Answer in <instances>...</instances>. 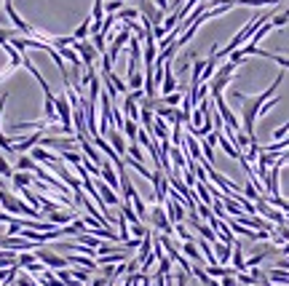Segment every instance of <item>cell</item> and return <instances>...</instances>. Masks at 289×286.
<instances>
[{
  "instance_id": "1",
  "label": "cell",
  "mask_w": 289,
  "mask_h": 286,
  "mask_svg": "<svg viewBox=\"0 0 289 286\" xmlns=\"http://www.w3.org/2000/svg\"><path fill=\"white\" fill-rule=\"evenodd\" d=\"M284 83V70L276 75V81L268 86V88L263 91V94H257V96H244L241 91H236V99L244 102L241 105V118H244V131H246V136L249 139H254V121L260 118V110H263V105L268 99H273V94L279 91V86Z\"/></svg>"
},
{
  "instance_id": "2",
  "label": "cell",
  "mask_w": 289,
  "mask_h": 286,
  "mask_svg": "<svg viewBox=\"0 0 289 286\" xmlns=\"http://www.w3.org/2000/svg\"><path fill=\"white\" fill-rule=\"evenodd\" d=\"M35 257L43 262V267H48V270H65L70 262H67V257H59V254H54V251H48V249H35Z\"/></svg>"
},
{
  "instance_id": "3",
  "label": "cell",
  "mask_w": 289,
  "mask_h": 286,
  "mask_svg": "<svg viewBox=\"0 0 289 286\" xmlns=\"http://www.w3.org/2000/svg\"><path fill=\"white\" fill-rule=\"evenodd\" d=\"M72 51L78 54V59L83 62L86 70L96 65V56H99V54H96V48L91 45V41H75V43H72Z\"/></svg>"
},
{
  "instance_id": "4",
  "label": "cell",
  "mask_w": 289,
  "mask_h": 286,
  "mask_svg": "<svg viewBox=\"0 0 289 286\" xmlns=\"http://www.w3.org/2000/svg\"><path fill=\"white\" fill-rule=\"evenodd\" d=\"M150 222H153V227L156 230H161V236H172L174 233V225L169 222V217H166V209L163 206H153V211H150Z\"/></svg>"
},
{
  "instance_id": "5",
  "label": "cell",
  "mask_w": 289,
  "mask_h": 286,
  "mask_svg": "<svg viewBox=\"0 0 289 286\" xmlns=\"http://www.w3.org/2000/svg\"><path fill=\"white\" fill-rule=\"evenodd\" d=\"M166 217H169L172 225H182V222L188 220V209L179 201H174V198H166Z\"/></svg>"
},
{
  "instance_id": "6",
  "label": "cell",
  "mask_w": 289,
  "mask_h": 286,
  "mask_svg": "<svg viewBox=\"0 0 289 286\" xmlns=\"http://www.w3.org/2000/svg\"><path fill=\"white\" fill-rule=\"evenodd\" d=\"M0 206H3V211H5V214H14V217H19L22 198H16L11 190H5V187L0 185Z\"/></svg>"
},
{
  "instance_id": "7",
  "label": "cell",
  "mask_w": 289,
  "mask_h": 286,
  "mask_svg": "<svg viewBox=\"0 0 289 286\" xmlns=\"http://www.w3.org/2000/svg\"><path fill=\"white\" fill-rule=\"evenodd\" d=\"M94 187H96V193L102 196V201H105L107 206H121V203H123L121 198H118V193H115V190H110V187H107L102 179H99V182H94Z\"/></svg>"
},
{
  "instance_id": "8",
  "label": "cell",
  "mask_w": 289,
  "mask_h": 286,
  "mask_svg": "<svg viewBox=\"0 0 289 286\" xmlns=\"http://www.w3.org/2000/svg\"><path fill=\"white\" fill-rule=\"evenodd\" d=\"M212 249H214V257H217V265L228 267L230 257H233V246H228V243L217 241V243H212Z\"/></svg>"
},
{
  "instance_id": "9",
  "label": "cell",
  "mask_w": 289,
  "mask_h": 286,
  "mask_svg": "<svg viewBox=\"0 0 289 286\" xmlns=\"http://www.w3.org/2000/svg\"><path fill=\"white\" fill-rule=\"evenodd\" d=\"M105 139L110 142V147H112V150H115L121 158L126 155V142H123V134H121L118 129H110V131H107V136H105Z\"/></svg>"
},
{
  "instance_id": "10",
  "label": "cell",
  "mask_w": 289,
  "mask_h": 286,
  "mask_svg": "<svg viewBox=\"0 0 289 286\" xmlns=\"http://www.w3.org/2000/svg\"><path fill=\"white\" fill-rule=\"evenodd\" d=\"M121 112H123V118H126V121H137L139 123V105L129 94H126V99H123V105H121Z\"/></svg>"
},
{
  "instance_id": "11",
  "label": "cell",
  "mask_w": 289,
  "mask_h": 286,
  "mask_svg": "<svg viewBox=\"0 0 289 286\" xmlns=\"http://www.w3.org/2000/svg\"><path fill=\"white\" fill-rule=\"evenodd\" d=\"M230 262H233L236 273H246V260H244V249H241L239 241L233 243V257H230Z\"/></svg>"
},
{
  "instance_id": "12",
  "label": "cell",
  "mask_w": 289,
  "mask_h": 286,
  "mask_svg": "<svg viewBox=\"0 0 289 286\" xmlns=\"http://www.w3.org/2000/svg\"><path fill=\"white\" fill-rule=\"evenodd\" d=\"M182 254L188 257V260H193V265H201V262H203V254H201V249L196 246V241L182 243Z\"/></svg>"
},
{
  "instance_id": "13",
  "label": "cell",
  "mask_w": 289,
  "mask_h": 286,
  "mask_svg": "<svg viewBox=\"0 0 289 286\" xmlns=\"http://www.w3.org/2000/svg\"><path fill=\"white\" fill-rule=\"evenodd\" d=\"M72 38H75V41H89V38H91V16H86V19L75 27V35Z\"/></svg>"
},
{
  "instance_id": "14",
  "label": "cell",
  "mask_w": 289,
  "mask_h": 286,
  "mask_svg": "<svg viewBox=\"0 0 289 286\" xmlns=\"http://www.w3.org/2000/svg\"><path fill=\"white\" fill-rule=\"evenodd\" d=\"M11 182H14L16 190H22V187H30L32 182H35V176H32V174H24V171H14V179H11Z\"/></svg>"
},
{
  "instance_id": "15",
  "label": "cell",
  "mask_w": 289,
  "mask_h": 286,
  "mask_svg": "<svg viewBox=\"0 0 289 286\" xmlns=\"http://www.w3.org/2000/svg\"><path fill=\"white\" fill-rule=\"evenodd\" d=\"M121 134H126L129 136V142H137V134H139V123L137 121H123V129H121Z\"/></svg>"
},
{
  "instance_id": "16",
  "label": "cell",
  "mask_w": 289,
  "mask_h": 286,
  "mask_svg": "<svg viewBox=\"0 0 289 286\" xmlns=\"http://www.w3.org/2000/svg\"><path fill=\"white\" fill-rule=\"evenodd\" d=\"M16 276H19V267H0V286H5V284H14L16 281Z\"/></svg>"
},
{
  "instance_id": "17",
  "label": "cell",
  "mask_w": 289,
  "mask_h": 286,
  "mask_svg": "<svg viewBox=\"0 0 289 286\" xmlns=\"http://www.w3.org/2000/svg\"><path fill=\"white\" fill-rule=\"evenodd\" d=\"M129 91H142V86H145V72H132V75H129Z\"/></svg>"
},
{
  "instance_id": "18",
  "label": "cell",
  "mask_w": 289,
  "mask_h": 286,
  "mask_svg": "<svg viewBox=\"0 0 289 286\" xmlns=\"http://www.w3.org/2000/svg\"><path fill=\"white\" fill-rule=\"evenodd\" d=\"M118 22H123V24H126V22H137L139 19V8H129V5H126V8H123V11H118Z\"/></svg>"
},
{
  "instance_id": "19",
  "label": "cell",
  "mask_w": 289,
  "mask_h": 286,
  "mask_svg": "<svg viewBox=\"0 0 289 286\" xmlns=\"http://www.w3.org/2000/svg\"><path fill=\"white\" fill-rule=\"evenodd\" d=\"M59 158H62V163H72V166H81L83 163V155L78 150H65V153H59Z\"/></svg>"
},
{
  "instance_id": "20",
  "label": "cell",
  "mask_w": 289,
  "mask_h": 286,
  "mask_svg": "<svg viewBox=\"0 0 289 286\" xmlns=\"http://www.w3.org/2000/svg\"><path fill=\"white\" fill-rule=\"evenodd\" d=\"M182 91H174V94H169V96H161V99H158V105H163V107H177L179 102H182Z\"/></svg>"
},
{
  "instance_id": "21",
  "label": "cell",
  "mask_w": 289,
  "mask_h": 286,
  "mask_svg": "<svg viewBox=\"0 0 289 286\" xmlns=\"http://www.w3.org/2000/svg\"><path fill=\"white\" fill-rule=\"evenodd\" d=\"M16 169L24 171V174H30V171H35V169H38V163L32 161L30 155H19V161H16Z\"/></svg>"
},
{
  "instance_id": "22",
  "label": "cell",
  "mask_w": 289,
  "mask_h": 286,
  "mask_svg": "<svg viewBox=\"0 0 289 286\" xmlns=\"http://www.w3.org/2000/svg\"><path fill=\"white\" fill-rule=\"evenodd\" d=\"M32 262H38L35 251H19V254H16V265L19 267H27V265H32Z\"/></svg>"
},
{
  "instance_id": "23",
  "label": "cell",
  "mask_w": 289,
  "mask_h": 286,
  "mask_svg": "<svg viewBox=\"0 0 289 286\" xmlns=\"http://www.w3.org/2000/svg\"><path fill=\"white\" fill-rule=\"evenodd\" d=\"M70 276L75 278V281L81 284V286H86V281H91V276H94V273L83 270V267H72V270H70Z\"/></svg>"
},
{
  "instance_id": "24",
  "label": "cell",
  "mask_w": 289,
  "mask_h": 286,
  "mask_svg": "<svg viewBox=\"0 0 289 286\" xmlns=\"http://www.w3.org/2000/svg\"><path fill=\"white\" fill-rule=\"evenodd\" d=\"M281 0H239L236 5H249V8H263V5H279Z\"/></svg>"
},
{
  "instance_id": "25",
  "label": "cell",
  "mask_w": 289,
  "mask_h": 286,
  "mask_svg": "<svg viewBox=\"0 0 289 286\" xmlns=\"http://www.w3.org/2000/svg\"><path fill=\"white\" fill-rule=\"evenodd\" d=\"M132 206H134V211H137L139 222H142L145 217H147V206H145V201H142V198H139V193H137V196L132 198Z\"/></svg>"
},
{
  "instance_id": "26",
  "label": "cell",
  "mask_w": 289,
  "mask_h": 286,
  "mask_svg": "<svg viewBox=\"0 0 289 286\" xmlns=\"http://www.w3.org/2000/svg\"><path fill=\"white\" fill-rule=\"evenodd\" d=\"M126 155H129V158H134V161H139V163L145 161V153H142V147H139L137 142H134V145H129V147H126Z\"/></svg>"
},
{
  "instance_id": "27",
  "label": "cell",
  "mask_w": 289,
  "mask_h": 286,
  "mask_svg": "<svg viewBox=\"0 0 289 286\" xmlns=\"http://www.w3.org/2000/svg\"><path fill=\"white\" fill-rule=\"evenodd\" d=\"M287 22H289V8L281 11V14H276V16H270V24H273V30H276V27H284Z\"/></svg>"
},
{
  "instance_id": "28",
  "label": "cell",
  "mask_w": 289,
  "mask_h": 286,
  "mask_svg": "<svg viewBox=\"0 0 289 286\" xmlns=\"http://www.w3.org/2000/svg\"><path fill=\"white\" fill-rule=\"evenodd\" d=\"M126 8V0H110V3L105 5V14H118V11Z\"/></svg>"
},
{
  "instance_id": "29",
  "label": "cell",
  "mask_w": 289,
  "mask_h": 286,
  "mask_svg": "<svg viewBox=\"0 0 289 286\" xmlns=\"http://www.w3.org/2000/svg\"><path fill=\"white\" fill-rule=\"evenodd\" d=\"M158 262H161V265H158V273H156V276H169V273H172V260H169V257L163 254Z\"/></svg>"
},
{
  "instance_id": "30",
  "label": "cell",
  "mask_w": 289,
  "mask_h": 286,
  "mask_svg": "<svg viewBox=\"0 0 289 286\" xmlns=\"http://www.w3.org/2000/svg\"><path fill=\"white\" fill-rule=\"evenodd\" d=\"M129 233H132L134 238H139V241H142V238H145L150 230H147V227L142 225V222H137V225H132V227H129Z\"/></svg>"
},
{
  "instance_id": "31",
  "label": "cell",
  "mask_w": 289,
  "mask_h": 286,
  "mask_svg": "<svg viewBox=\"0 0 289 286\" xmlns=\"http://www.w3.org/2000/svg\"><path fill=\"white\" fill-rule=\"evenodd\" d=\"M0 176H5V179H14V169H11V163L5 161L3 155H0Z\"/></svg>"
},
{
  "instance_id": "32",
  "label": "cell",
  "mask_w": 289,
  "mask_h": 286,
  "mask_svg": "<svg viewBox=\"0 0 289 286\" xmlns=\"http://www.w3.org/2000/svg\"><path fill=\"white\" fill-rule=\"evenodd\" d=\"M174 233H177V236L182 238V243H188V241H196V238H193L190 233H188V227H185V222H182V225H174Z\"/></svg>"
},
{
  "instance_id": "33",
  "label": "cell",
  "mask_w": 289,
  "mask_h": 286,
  "mask_svg": "<svg viewBox=\"0 0 289 286\" xmlns=\"http://www.w3.org/2000/svg\"><path fill=\"white\" fill-rule=\"evenodd\" d=\"M0 150H3V153H14V142H11V136L3 134V131H0Z\"/></svg>"
},
{
  "instance_id": "34",
  "label": "cell",
  "mask_w": 289,
  "mask_h": 286,
  "mask_svg": "<svg viewBox=\"0 0 289 286\" xmlns=\"http://www.w3.org/2000/svg\"><path fill=\"white\" fill-rule=\"evenodd\" d=\"M287 134H289V121H287L284 126H279V129L273 131V142H281V139H284Z\"/></svg>"
},
{
  "instance_id": "35",
  "label": "cell",
  "mask_w": 289,
  "mask_h": 286,
  "mask_svg": "<svg viewBox=\"0 0 289 286\" xmlns=\"http://www.w3.org/2000/svg\"><path fill=\"white\" fill-rule=\"evenodd\" d=\"M24 270H27V273H43L46 267H43V262H32V265H27Z\"/></svg>"
},
{
  "instance_id": "36",
  "label": "cell",
  "mask_w": 289,
  "mask_h": 286,
  "mask_svg": "<svg viewBox=\"0 0 289 286\" xmlns=\"http://www.w3.org/2000/svg\"><path fill=\"white\" fill-rule=\"evenodd\" d=\"M220 286H239V281H236V276H225L220 278Z\"/></svg>"
},
{
  "instance_id": "37",
  "label": "cell",
  "mask_w": 289,
  "mask_h": 286,
  "mask_svg": "<svg viewBox=\"0 0 289 286\" xmlns=\"http://www.w3.org/2000/svg\"><path fill=\"white\" fill-rule=\"evenodd\" d=\"M3 3H5V0H0V5H3Z\"/></svg>"
},
{
  "instance_id": "38",
  "label": "cell",
  "mask_w": 289,
  "mask_h": 286,
  "mask_svg": "<svg viewBox=\"0 0 289 286\" xmlns=\"http://www.w3.org/2000/svg\"><path fill=\"white\" fill-rule=\"evenodd\" d=\"M5 286H14V284H5Z\"/></svg>"
}]
</instances>
